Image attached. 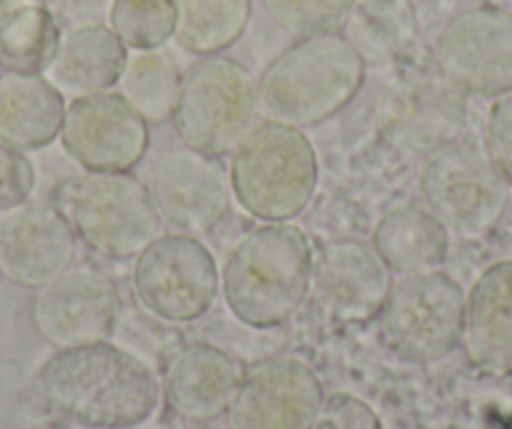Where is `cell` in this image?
Segmentation results:
<instances>
[{
    "mask_svg": "<svg viewBox=\"0 0 512 429\" xmlns=\"http://www.w3.org/2000/svg\"><path fill=\"white\" fill-rule=\"evenodd\" d=\"M314 249L292 221L246 231L221 266V294L236 322L251 329L287 324L312 289Z\"/></svg>",
    "mask_w": 512,
    "mask_h": 429,
    "instance_id": "2",
    "label": "cell"
},
{
    "mask_svg": "<svg viewBox=\"0 0 512 429\" xmlns=\"http://www.w3.org/2000/svg\"><path fill=\"white\" fill-rule=\"evenodd\" d=\"M367 61L344 33L297 38L259 78V106L269 121L319 126L357 98Z\"/></svg>",
    "mask_w": 512,
    "mask_h": 429,
    "instance_id": "3",
    "label": "cell"
},
{
    "mask_svg": "<svg viewBox=\"0 0 512 429\" xmlns=\"http://www.w3.org/2000/svg\"><path fill=\"white\" fill-rule=\"evenodd\" d=\"M78 236L56 204L26 201L0 214V274L23 289L43 284L71 269Z\"/></svg>",
    "mask_w": 512,
    "mask_h": 429,
    "instance_id": "17",
    "label": "cell"
},
{
    "mask_svg": "<svg viewBox=\"0 0 512 429\" xmlns=\"http://www.w3.org/2000/svg\"><path fill=\"white\" fill-rule=\"evenodd\" d=\"M369 244L392 274L437 269L450 249V231L427 206L400 204L384 211L372 229Z\"/></svg>",
    "mask_w": 512,
    "mask_h": 429,
    "instance_id": "22",
    "label": "cell"
},
{
    "mask_svg": "<svg viewBox=\"0 0 512 429\" xmlns=\"http://www.w3.org/2000/svg\"><path fill=\"white\" fill-rule=\"evenodd\" d=\"M61 146L83 171H131L149 151V123L118 91L73 98Z\"/></svg>",
    "mask_w": 512,
    "mask_h": 429,
    "instance_id": "13",
    "label": "cell"
},
{
    "mask_svg": "<svg viewBox=\"0 0 512 429\" xmlns=\"http://www.w3.org/2000/svg\"><path fill=\"white\" fill-rule=\"evenodd\" d=\"M128 53L108 23L63 28L56 56L43 76L71 98L111 91L126 68Z\"/></svg>",
    "mask_w": 512,
    "mask_h": 429,
    "instance_id": "20",
    "label": "cell"
},
{
    "mask_svg": "<svg viewBox=\"0 0 512 429\" xmlns=\"http://www.w3.org/2000/svg\"><path fill=\"white\" fill-rule=\"evenodd\" d=\"M312 429H384V422L357 394L332 392L324 397Z\"/></svg>",
    "mask_w": 512,
    "mask_h": 429,
    "instance_id": "30",
    "label": "cell"
},
{
    "mask_svg": "<svg viewBox=\"0 0 512 429\" xmlns=\"http://www.w3.org/2000/svg\"><path fill=\"white\" fill-rule=\"evenodd\" d=\"M146 189L161 221L184 234L211 231L231 206L229 169L219 156L191 146L161 154L146 174Z\"/></svg>",
    "mask_w": 512,
    "mask_h": 429,
    "instance_id": "15",
    "label": "cell"
},
{
    "mask_svg": "<svg viewBox=\"0 0 512 429\" xmlns=\"http://www.w3.org/2000/svg\"><path fill=\"white\" fill-rule=\"evenodd\" d=\"M66 96L43 73H0V141L18 151H41L61 136Z\"/></svg>",
    "mask_w": 512,
    "mask_h": 429,
    "instance_id": "21",
    "label": "cell"
},
{
    "mask_svg": "<svg viewBox=\"0 0 512 429\" xmlns=\"http://www.w3.org/2000/svg\"><path fill=\"white\" fill-rule=\"evenodd\" d=\"M417 184L437 221L465 239L490 234L510 199V186L485 146L462 138L425 156Z\"/></svg>",
    "mask_w": 512,
    "mask_h": 429,
    "instance_id": "8",
    "label": "cell"
},
{
    "mask_svg": "<svg viewBox=\"0 0 512 429\" xmlns=\"http://www.w3.org/2000/svg\"><path fill=\"white\" fill-rule=\"evenodd\" d=\"M465 292L440 269L402 274L392 281L377 317L379 339L397 359L432 364L460 347Z\"/></svg>",
    "mask_w": 512,
    "mask_h": 429,
    "instance_id": "7",
    "label": "cell"
},
{
    "mask_svg": "<svg viewBox=\"0 0 512 429\" xmlns=\"http://www.w3.org/2000/svg\"><path fill=\"white\" fill-rule=\"evenodd\" d=\"M134 294L151 317L191 324L206 317L221 292L214 254L194 234H159L139 256L131 274Z\"/></svg>",
    "mask_w": 512,
    "mask_h": 429,
    "instance_id": "9",
    "label": "cell"
},
{
    "mask_svg": "<svg viewBox=\"0 0 512 429\" xmlns=\"http://www.w3.org/2000/svg\"><path fill=\"white\" fill-rule=\"evenodd\" d=\"M229 184L236 204L256 221H294L317 194V151L302 128L267 118L231 151Z\"/></svg>",
    "mask_w": 512,
    "mask_h": 429,
    "instance_id": "4",
    "label": "cell"
},
{
    "mask_svg": "<svg viewBox=\"0 0 512 429\" xmlns=\"http://www.w3.org/2000/svg\"><path fill=\"white\" fill-rule=\"evenodd\" d=\"M467 126V96L442 73H412L387 88L379 131L395 149L430 156L460 141Z\"/></svg>",
    "mask_w": 512,
    "mask_h": 429,
    "instance_id": "12",
    "label": "cell"
},
{
    "mask_svg": "<svg viewBox=\"0 0 512 429\" xmlns=\"http://www.w3.org/2000/svg\"><path fill=\"white\" fill-rule=\"evenodd\" d=\"M176 46L194 56H216L234 46L251 21V0H174Z\"/></svg>",
    "mask_w": 512,
    "mask_h": 429,
    "instance_id": "23",
    "label": "cell"
},
{
    "mask_svg": "<svg viewBox=\"0 0 512 429\" xmlns=\"http://www.w3.org/2000/svg\"><path fill=\"white\" fill-rule=\"evenodd\" d=\"M0 73H3V63H0Z\"/></svg>",
    "mask_w": 512,
    "mask_h": 429,
    "instance_id": "34",
    "label": "cell"
},
{
    "mask_svg": "<svg viewBox=\"0 0 512 429\" xmlns=\"http://www.w3.org/2000/svg\"><path fill=\"white\" fill-rule=\"evenodd\" d=\"M181 76L174 58L164 51H131L126 68L116 83V91L126 98L146 123H166L174 118L179 101Z\"/></svg>",
    "mask_w": 512,
    "mask_h": 429,
    "instance_id": "25",
    "label": "cell"
},
{
    "mask_svg": "<svg viewBox=\"0 0 512 429\" xmlns=\"http://www.w3.org/2000/svg\"><path fill=\"white\" fill-rule=\"evenodd\" d=\"M31 0H0V26L13 16V13L21 11L23 6H28Z\"/></svg>",
    "mask_w": 512,
    "mask_h": 429,
    "instance_id": "33",
    "label": "cell"
},
{
    "mask_svg": "<svg viewBox=\"0 0 512 429\" xmlns=\"http://www.w3.org/2000/svg\"><path fill=\"white\" fill-rule=\"evenodd\" d=\"M354 0H262L269 21L294 38L342 33Z\"/></svg>",
    "mask_w": 512,
    "mask_h": 429,
    "instance_id": "28",
    "label": "cell"
},
{
    "mask_svg": "<svg viewBox=\"0 0 512 429\" xmlns=\"http://www.w3.org/2000/svg\"><path fill=\"white\" fill-rule=\"evenodd\" d=\"M51 412L86 429H134L154 417L161 377L139 357L106 342L56 349L36 374Z\"/></svg>",
    "mask_w": 512,
    "mask_h": 429,
    "instance_id": "1",
    "label": "cell"
},
{
    "mask_svg": "<svg viewBox=\"0 0 512 429\" xmlns=\"http://www.w3.org/2000/svg\"><path fill=\"white\" fill-rule=\"evenodd\" d=\"M36 166L26 151H18L0 141V214L33 199Z\"/></svg>",
    "mask_w": 512,
    "mask_h": 429,
    "instance_id": "29",
    "label": "cell"
},
{
    "mask_svg": "<svg viewBox=\"0 0 512 429\" xmlns=\"http://www.w3.org/2000/svg\"><path fill=\"white\" fill-rule=\"evenodd\" d=\"M63 28L56 18L31 0L0 26V63L3 71L46 73L58 51Z\"/></svg>",
    "mask_w": 512,
    "mask_h": 429,
    "instance_id": "26",
    "label": "cell"
},
{
    "mask_svg": "<svg viewBox=\"0 0 512 429\" xmlns=\"http://www.w3.org/2000/svg\"><path fill=\"white\" fill-rule=\"evenodd\" d=\"M262 113L259 81L229 56H201L181 76L174 128L181 141L211 156H229Z\"/></svg>",
    "mask_w": 512,
    "mask_h": 429,
    "instance_id": "5",
    "label": "cell"
},
{
    "mask_svg": "<svg viewBox=\"0 0 512 429\" xmlns=\"http://www.w3.org/2000/svg\"><path fill=\"white\" fill-rule=\"evenodd\" d=\"M342 31L364 61H387L415 43V8L410 0H354Z\"/></svg>",
    "mask_w": 512,
    "mask_h": 429,
    "instance_id": "24",
    "label": "cell"
},
{
    "mask_svg": "<svg viewBox=\"0 0 512 429\" xmlns=\"http://www.w3.org/2000/svg\"><path fill=\"white\" fill-rule=\"evenodd\" d=\"M322 379L302 359H259L241 372L226 409L229 429H312L324 402Z\"/></svg>",
    "mask_w": 512,
    "mask_h": 429,
    "instance_id": "11",
    "label": "cell"
},
{
    "mask_svg": "<svg viewBox=\"0 0 512 429\" xmlns=\"http://www.w3.org/2000/svg\"><path fill=\"white\" fill-rule=\"evenodd\" d=\"M392 281L369 241L334 239L314 251L309 297L332 322L367 324L382 312Z\"/></svg>",
    "mask_w": 512,
    "mask_h": 429,
    "instance_id": "16",
    "label": "cell"
},
{
    "mask_svg": "<svg viewBox=\"0 0 512 429\" xmlns=\"http://www.w3.org/2000/svg\"><path fill=\"white\" fill-rule=\"evenodd\" d=\"M460 347L487 377H512V259L487 266L465 294Z\"/></svg>",
    "mask_w": 512,
    "mask_h": 429,
    "instance_id": "18",
    "label": "cell"
},
{
    "mask_svg": "<svg viewBox=\"0 0 512 429\" xmlns=\"http://www.w3.org/2000/svg\"><path fill=\"white\" fill-rule=\"evenodd\" d=\"M106 23L128 51H156L174 38V0H111Z\"/></svg>",
    "mask_w": 512,
    "mask_h": 429,
    "instance_id": "27",
    "label": "cell"
},
{
    "mask_svg": "<svg viewBox=\"0 0 512 429\" xmlns=\"http://www.w3.org/2000/svg\"><path fill=\"white\" fill-rule=\"evenodd\" d=\"M485 138L487 154L512 189V91L502 93L492 101L490 113H487Z\"/></svg>",
    "mask_w": 512,
    "mask_h": 429,
    "instance_id": "31",
    "label": "cell"
},
{
    "mask_svg": "<svg viewBox=\"0 0 512 429\" xmlns=\"http://www.w3.org/2000/svg\"><path fill=\"white\" fill-rule=\"evenodd\" d=\"M118 312L121 297L111 276L96 266H71L36 289L31 317L51 347L68 349L111 339Z\"/></svg>",
    "mask_w": 512,
    "mask_h": 429,
    "instance_id": "14",
    "label": "cell"
},
{
    "mask_svg": "<svg viewBox=\"0 0 512 429\" xmlns=\"http://www.w3.org/2000/svg\"><path fill=\"white\" fill-rule=\"evenodd\" d=\"M36 3H41L61 28L103 23L111 8V0H36Z\"/></svg>",
    "mask_w": 512,
    "mask_h": 429,
    "instance_id": "32",
    "label": "cell"
},
{
    "mask_svg": "<svg viewBox=\"0 0 512 429\" xmlns=\"http://www.w3.org/2000/svg\"><path fill=\"white\" fill-rule=\"evenodd\" d=\"M435 63L465 96L497 98L512 91V13L477 6L455 16L437 38Z\"/></svg>",
    "mask_w": 512,
    "mask_h": 429,
    "instance_id": "10",
    "label": "cell"
},
{
    "mask_svg": "<svg viewBox=\"0 0 512 429\" xmlns=\"http://www.w3.org/2000/svg\"><path fill=\"white\" fill-rule=\"evenodd\" d=\"M58 209L78 241L111 261L136 259L161 234V216L131 171H86L63 189Z\"/></svg>",
    "mask_w": 512,
    "mask_h": 429,
    "instance_id": "6",
    "label": "cell"
},
{
    "mask_svg": "<svg viewBox=\"0 0 512 429\" xmlns=\"http://www.w3.org/2000/svg\"><path fill=\"white\" fill-rule=\"evenodd\" d=\"M241 372L214 344L196 342L176 349L161 372V397L179 417L209 422L229 409Z\"/></svg>",
    "mask_w": 512,
    "mask_h": 429,
    "instance_id": "19",
    "label": "cell"
}]
</instances>
